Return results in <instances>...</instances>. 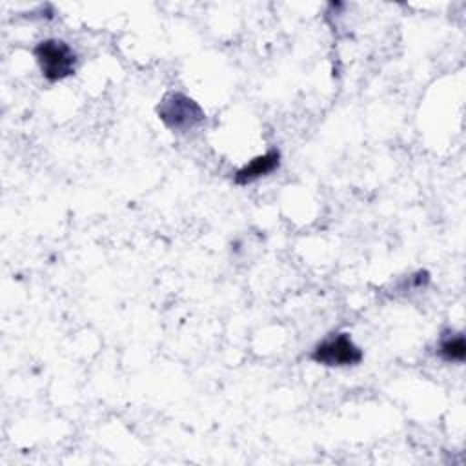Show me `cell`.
I'll return each mask as SVG.
<instances>
[{"mask_svg":"<svg viewBox=\"0 0 466 466\" xmlns=\"http://www.w3.org/2000/svg\"><path fill=\"white\" fill-rule=\"evenodd\" d=\"M33 55L40 73L47 82H58L71 76L76 69V53L69 44L58 38H47L36 44Z\"/></svg>","mask_w":466,"mask_h":466,"instance_id":"1","label":"cell"},{"mask_svg":"<svg viewBox=\"0 0 466 466\" xmlns=\"http://www.w3.org/2000/svg\"><path fill=\"white\" fill-rule=\"evenodd\" d=\"M158 118L173 131L186 133L198 124L204 122L206 115L202 107L189 98L187 95L182 93H169L162 98V102L157 107Z\"/></svg>","mask_w":466,"mask_h":466,"instance_id":"2","label":"cell"},{"mask_svg":"<svg viewBox=\"0 0 466 466\" xmlns=\"http://www.w3.org/2000/svg\"><path fill=\"white\" fill-rule=\"evenodd\" d=\"M311 360L322 366H335V368H344V366H355L362 360V350L351 340L348 333H333L320 340L313 350H311Z\"/></svg>","mask_w":466,"mask_h":466,"instance_id":"3","label":"cell"},{"mask_svg":"<svg viewBox=\"0 0 466 466\" xmlns=\"http://www.w3.org/2000/svg\"><path fill=\"white\" fill-rule=\"evenodd\" d=\"M280 164V153L277 149H269L264 155L255 157L251 162H248L244 167H240L235 173V184H249L264 175H269L273 169H277Z\"/></svg>","mask_w":466,"mask_h":466,"instance_id":"4","label":"cell"},{"mask_svg":"<svg viewBox=\"0 0 466 466\" xmlns=\"http://www.w3.org/2000/svg\"><path fill=\"white\" fill-rule=\"evenodd\" d=\"M439 355L446 362H462L466 357V344L464 337L461 333L450 335L441 340L439 344Z\"/></svg>","mask_w":466,"mask_h":466,"instance_id":"5","label":"cell"}]
</instances>
